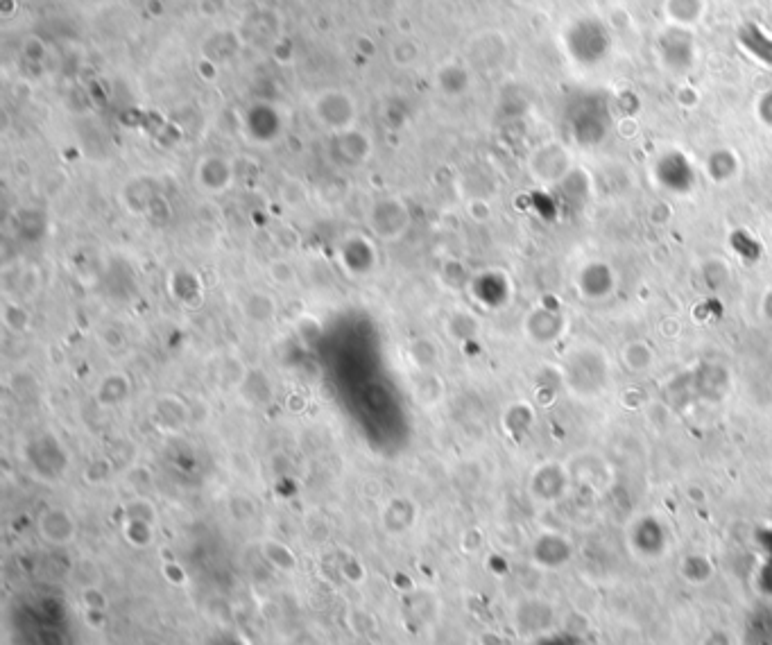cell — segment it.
I'll use <instances>...</instances> for the list:
<instances>
[{"label": "cell", "instance_id": "cell-1", "mask_svg": "<svg viewBox=\"0 0 772 645\" xmlns=\"http://www.w3.org/2000/svg\"><path fill=\"white\" fill-rule=\"evenodd\" d=\"M37 530L39 537L44 539L48 546L66 548L75 544L77 539V519L66 507H46V510L39 514Z\"/></svg>", "mask_w": 772, "mask_h": 645}, {"label": "cell", "instance_id": "cell-2", "mask_svg": "<svg viewBox=\"0 0 772 645\" xmlns=\"http://www.w3.org/2000/svg\"><path fill=\"white\" fill-rule=\"evenodd\" d=\"M408 225L410 215L406 206L397 200H383L374 204V209L370 211V229L376 238L385 240V243L399 240L408 231Z\"/></svg>", "mask_w": 772, "mask_h": 645}, {"label": "cell", "instance_id": "cell-3", "mask_svg": "<svg viewBox=\"0 0 772 645\" xmlns=\"http://www.w3.org/2000/svg\"><path fill=\"white\" fill-rule=\"evenodd\" d=\"M417 516H419V507L413 498L394 496L383 507L381 523L390 535H403V532H408L415 526Z\"/></svg>", "mask_w": 772, "mask_h": 645}, {"label": "cell", "instance_id": "cell-4", "mask_svg": "<svg viewBox=\"0 0 772 645\" xmlns=\"http://www.w3.org/2000/svg\"><path fill=\"white\" fill-rule=\"evenodd\" d=\"M191 410L186 408L182 399H177L175 394H164L157 403H154V421L161 430H179L184 424Z\"/></svg>", "mask_w": 772, "mask_h": 645}, {"label": "cell", "instance_id": "cell-5", "mask_svg": "<svg viewBox=\"0 0 772 645\" xmlns=\"http://www.w3.org/2000/svg\"><path fill=\"white\" fill-rule=\"evenodd\" d=\"M243 315L252 324H270L277 317V299L265 290H254L243 301Z\"/></svg>", "mask_w": 772, "mask_h": 645}, {"label": "cell", "instance_id": "cell-6", "mask_svg": "<svg viewBox=\"0 0 772 645\" xmlns=\"http://www.w3.org/2000/svg\"><path fill=\"white\" fill-rule=\"evenodd\" d=\"M130 392L132 385L125 374H107L98 385L96 399L102 406H118V403L130 399Z\"/></svg>", "mask_w": 772, "mask_h": 645}, {"label": "cell", "instance_id": "cell-7", "mask_svg": "<svg viewBox=\"0 0 772 645\" xmlns=\"http://www.w3.org/2000/svg\"><path fill=\"white\" fill-rule=\"evenodd\" d=\"M0 320H3L7 331L21 335L25 331H30L32 313L23 304H19V301L5 299L3 306H0Z\"/></svg>", "mask_w": 772, "mask_h": 645}, {"label": "cell", "instance_id": "cell-8", "mask_svg": "<svg viewBox=\"0 0 772 645\" xmlns=\"http://www.w3.org/2000/svg\"><path fill=\"white\" fill-rule=\"evenodd\" d=\"M408 360L417 372H431V367L437 363V349L431 340L417 338L408 344Z\"/></svg>", "mask_w": 772, "mask_h": 645}, {"label": "cell", "instance_id": "cell-9", "mask_svg": "<svg viewBox=\"0 0 772 645\" xmlns=\"http://www.w3.org/2000/svg\"><path fill=\"white\" fill-rule=\"evenodd\" d=\"M265 277L277 288H288L297 283V270L295 265L286 261V258H274L268 265H265Z\"/></svg>", "mask_w": 772, "mask_h": 645}, {"label": "cell", "instance_id": "cell-10", "mask_svg": "<svg viewBox=\"0 0 772 645\" xmlns=\"http://www.w3.org/2000/svg\"><path fill=\"white\" fill-rule=\"evenodd\" d=\"M263 555L270 559V564H274L281 571H293L295 566H297V559L293 555V550H290L288 546L279 544V541H274V539L265 541V544H263Z\"/></svg>", "mask_w": 772, "mask_h": 645}, {"label": "cell", "instance_id": "cell-11", "mask_svg": "<svg viewBox=\"0 0 772 645\" xmlns=\"http://www.w3.org/2000/svg\"><path fill=\"white\" fill-rule=\"evenodd\" d=\"M240 387H252V394H256L254 406H261V403L272 399V383L268 381V376H265L261 369H247V374L243 378V383H240Z\"/></svg>", "mask_w": 772, "mask_h": 645}, {"label": "cell", "instance_id": "cell-12", "mask_svg": "<svg viewBox=\"0 0 772 645\" xmlns=\"http://www.w3.org/2000/svg\"><path fill=\"white\" fill-rule=\"evenodd\" d=\"M125 539L130 541L132 546L141 548V546H150L154 530L150 521H136V519H125Z\"/></svg>", "mask_w": 772, "mask_h": 645}]
</instances>
